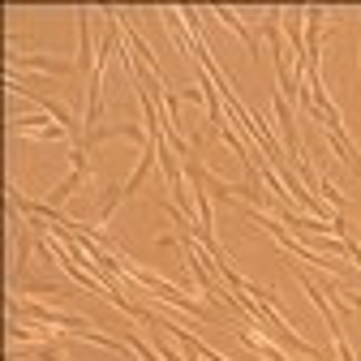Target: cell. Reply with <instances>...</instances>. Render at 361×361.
Listing matches in <instances>:
<instances>
[{
	"mask_svg": "<svg viewBox=\"0 0 361 361\" xmlns=\"http://www.w3.org/2000/svg\"><path fill=\"white\" fill-rule=\"evenodd\" d=\"M108 138H133V142H151V133L147 129H138V125H129V121H116V125H95V129H86V138H82V147L90 151V147H99V142H108Z\"/></svg>",
	"mask_w": 361,
	"mask_h": 361,
	"instance_id": "obj_1",
	"label": "cell"
},
{
	"mask_svg": "<svg viewBox=\"0 0 361 361\" xmlns=\"http://www.w3.org/2000/svg\"><path fill=\"white\" fill-rule=\"evenodd\" d=\"M13 69H39V73L65 78V73L78 69V61H61V56H9V73H13Z\"/></svg>",
	"mask_w": 361,
	"mask_h": 361,
	"instance_id": "obj_2",
	"label": "cell"
},
{
	"mask_svg": "<svg viewBox=\"0 0 361 361\" xmlns=\"http://www.w3.org/2000/svg\"><path fill=\"white\" fill-rule=\"evenodd\" d=\"M215 18H219L224 26H228V30H233V35H237V39L245 43L250 61H258V56H262V48H258V35H254V30H250V26H245V22H241V18L233 13V9H215Z\"/></svg>",
	"mask_w": 361,
	"mask_h": 361,
	"instance_id": "obj_3",
	"label": "cell"
},
{
	"mask_svg": "<svg viewBox=\"0 0 361 361\" xmlns=\"http://www.w3.org/2000/svg\"><path fill=\"white\" fill-rule=\"evenodd\" d=\"M78 73H95V56H90V9H78Z\"/></svg>",
	"mask_w": 361,
	"mask_h": 361,
	"instance_id": "obj_4",
	"label": "cell"
},
{
	"mask_svg": "<svg viewBox=\"0 0 361 361\" xmlns=\"http://www.w3.org/2000/svg\"><path fill=\"white\" fill-rule=\"evenodd\" d=\"M155 155H159V151H155V138H151V142L142 147V155H138V168H133V176L125 180V198L142 190V180H147V176H151V168H155Z\"/></svg>",
	"mask_w": 361,
	"mask_h": 361,
	"instance_id": "obj_5",
	"label": "cell"
},
{
	"mask_svg": "<svg viewBox=\"0 0 361 361\" xmlns=\"http://www.w3.org/2000/svg\"><path fill=\"white\" fill-rule=\"evenodd\" d=\"M121 198H125V185H104V190H99V215H95L99 228L112 219V211H116V202H121Z\"/></svg>",
	"mask_w": 361,
	"mask_h": 361,
	"instance_id": "obj_6",
	"label": "cell"
}]
</instances>
